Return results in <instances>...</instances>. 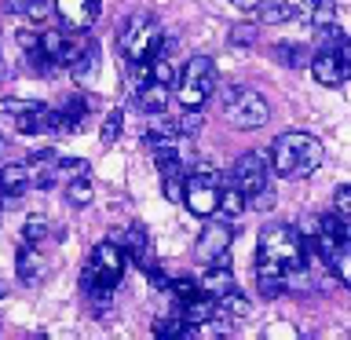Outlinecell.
Wrapping results in <instances>:
<instances>
[{"mask_svg":"<svg viewBox=\"0 0 351 340\" xmlns=\"http://www.w3.org/2000/svg\"><path fill=\"white\" fill-rule=\"evenodd\" d=\"M121 274H125V249H121L114 238L99 241V245L92 249V260H88L84 274H81V285H84V293L99 304V318H103V322L110 315L106 304H110V296H114V289H117Z\"/></svg>","mask_w":351,"mask_h":340,"instance_id":"obj_1","label":"cell"},{"mask_svg":"<svg viewBox=\"0 0 351 340\" xmlns=\"http://www.w3.org/2000/svg\"><path fill=\"white\" fill-rule=\"evenodd\" d=\"M271 169L285 180H307L322 165V143L311 132H282L271 147Z\"/></svg>","mask_w":351,"mask_h":340,"instance_id":"obj_2","label":"cell"},{"mask_svg":"<svg viewBox=\"0 0 351 340\" xmlns=\"http://www.w3.org/2000/svg\"><path fill=\"white\" fill-rule=\"evenodd\" d=\"M260 260L263 263H274L282 267L285 274L289 271H300L307 263V245H304V234L289 223H271L260 230Z\"/></svg>","mask_w":351,"mask_h":340,"instance_id":"obj_3","label":"cell"},{"mask_svg":"<svg viewBox=\"0 0 351 340\" xmlns=\"http://www.w3.org/2000/svg\"><path fill=\"white\" fill-rule=\"evenodd\" d=\"M158 44H161V26H158V19L154 15H132L125 22V29L117 33V48L121 55L132 62V66H143V62H150L154 55H158Z\"/></svg>","mask_w":351,"mask_h":340,"instance_id":"obj_4","label":"cell"},{"mask_svg":"<svg viewBox=\"0 0 351 340\" xmlns=\"http://www.w3.org/2000/svg\"><path fill=\"white\" fill-rule=\"evenodd\" d=\"M223 114L227 121L234 128H260V125H267V117H271V106H267V99H263L256 88H227L223 92Z\"/></svg>","mask_w":351,"mask_h":340,"instance_id":"obj_5","label":"cell"},{"mask_svg":"<svg viewBox=\"0 0 351 340\" xmlns=\"http://www.w3.org/2000/svg\"><path fill=\"white\" fill-rule=\"evenodd\" d=\"M219 84V73H216V62L208 55H194L186 62V70L180 77V88H176V99L180 106H205V99L216 92Z\"/></svg>","mask_w":351,"mask_h":340,"instance_id":"obj_6","label":"cell"},{"mask_svg":"<svg viewBox=\"0 0 351 340\" xmlns=\"http://www.w3.org/2000/svg\"><path fill=\"white\" fill-rule=\"evenodd\" d=\"M216 197H219V186H216V169L213 165H197L194 175L183 183V202L194 216H216Z\"/></svg>","mask_w":351,"mask_h":340,"instance_id":"obj_7","label":"cell"},{"mask_svg":"<svg viewBox=\"0 0 351 340\" xmlns=\"http://www.w3.org/2000/svg\"><path fill=\"white\" fill-rule=\"evenodd\" d=\"M311 73H315V81L318 84H326V88H340L351 77V44L348 37L333 44V48H322L311 59Z\"/></svg>","mask_w":351,"mask_h":340,"instance_id":"obj_8","label":"cell"},{"mask_svg":"<svg viewBox=\"0 0 351 340\" xmlns=\"http://www.w3.org/2000/svg\"><path fill=\"white\" fill-rule=\"evenodd\" d=\"M267 183H271V158H267V154H260V150L241 154V158L234 161V169H230V186H238L245 197L263 191Z\"/></svg>","mask_w":351,"mask_h":340,"instance_id":"obj_9","label":"cell"},{"mask_svg":"<svg viewBox=\"0 0 351 340\" xmlns=\"http://www.w3.org/2000/svg\"><path fill=\"white\" fill-rule=\"evenodd\" d=\"M238 230H230V219H219V223H208L202 234H197V260L202 263H227V249L234 241Z\"/></svg>","mask_w":351,"mask_h":340,"instance_id":"obj_10","label":"cell"},{"mask_svg":"<svg viewBox=\"0 0 351 340\" xmlns=\"http://www.w3.org/2000/svg\"><path fill=\"white\" fill-rule=\"evenodd\" d=\"M55 11L70 33H84L99 19V0H55Z\"/></svg>","mask_w":351,"mask_h":340,"instance_id":"obj_11","label":"cell"},{"mask_svg":"<svg viewBox=\"0 0 351 340\" xmlns=\"http://www.w3.org/2000/svg\"><path fill=\"white\" fill-rule=\"evenodd\" d=\"M234 289H238V282H234V271H230L227 263H208L205 278L197 282V293L213 296V300H219V296H227V293H234Z\"/></svg>","mask_w":351,"mask_h":340,"instance_id":"obj_12","label":"cell"},{"mask_svg":"<svg viewBox=\"0 0 351 340\" xmlns=\"http://www.w3.org/2000/svg\"><path fill=\"white\" fill-rule=\"evenodd\" d=\"M66 66H70V77H73L77 84H92L95 73H99V44L88 40L84 48L73 51V59L66 62Z\"/></svg>","mask_w":351,"mask_h":340,"instance_id":"obj_13","label":"cell"},{"mask_svg":"<svg viewBox=\"0 0 351 340\" xmlns=\"http://www.w3.org/2000/svg\"><path fill=\"white\" fill-rule=\"evenodd\" d=\"M121 249H125V256L136 260L143 271L154 263V260H150V234H147V227H143V223H132V227L125 230V245H121Z\"/></svg>","mask_w":351,"mask_h":340,"instance_id":"obj_14","label":"cell"},{"mask_svg":"<svg viewBox=\"0 0 351 340\" xmlns=\"http://www.w3.org/2000/svg\"><path fill=\"white\" fill-rule=\"evenodd\" d=\"M256 285H260V296H263V300H278V296L289 289V278H285V271L274 267V263H260Z\"/></svg>","mask_w":351,"mask_h":340,"instance_id":"obj_15","label":"cell"},{"mask_svg":"<svg viewBox=\"0 0 351 340\" xmlns=\"http://www.w3.org/2000/svg\"><path fill=\"white\" fill-rule=\"evenodd\" d=\"M37 48L48 55V59L55 62V66H66L73 59V44L66 40V33H59V29H48V33H40V40H37Z\"/></svg>","mask_w":351,"mask_h":340,"instance_id":"obj_16","label":"cell"},{"mask_svg":"<svg viewBox=\"0 0 351 340\" xmlns=\"http://www.w3.org/2000/svg\"><path fill=\"white\" fill-rule=\"evenodd\" d=\"M249 311H252V304L238 289L213 300V318H223V322H241V318H249Z\"/></svg>","mask_w":351,"mask_h":340,"instance_id":"obj_17","label":"cell"},{"mask_svg":"<svg viewBox=\"0 0 351 340\" xmlns=\"http://www.w3.org/2000/svg\"><path fill=\"white\" fill-rule=\"evenodd\" d=\"M139 106L147 110V114H165V106H169V99H172V92H169V84H161V81H143L139 84Z\"/></svg>","mask_w":351,"mask_h":340,"instance_id":"obj_18","label":"cell"},{"mask_svg":"<svg viewBox=\"0 0 351 340\" xmlns=\"http://www.w3.org/2000/svg\"><path fill=\"white\" fill-rule=\"evenodd\" d=\"M26 191H29V165H4L0 169V194L22 197Z\"/></svg>","mask_w":351,"mask_h":340,"instance_id":"obj_19","label":"cell"},{"mask_svg":"<svg viewBox=\"0 0 351 340\" xmlns=\"http://www.w3.org/2000/svg\"><path fill=\"white\" fill-rule=\"evenodd\" d=\"M15 271H19V282L37 285V282L44 278V260H40V252H37V249H19Z\"/></svg>","mask_w":351,"mask_h":340,"instance_id":"obj_20","label":"cell"},{"mask_svg":"<svg viewBox=\"0 0 351 340\" xmlns=\"http://www.w3.org/2000/svg\"><path fill=\"white\" fill-rule=\"evenodd\" d=\"M15 125H19L22 136H37V132L48 128V106L33 99V106H29V110H22V114H15Z\"/></svg>","mask_w":351,"mask_h":340,"instance_id":"obj_21","label":"cell"},{"mask_svg":"<svg viewBox=\"0 0 351 340\" xmlns=\"http://www.w3.org/2000/svg\"><path fill=\"white\" fill-rule=\"evenodd\" d=\"M183 322H191V326H205V322H213V296H205V293H197L191 296V300H183Z\"/></svg>","mask_w":351,"mask_h":340,"instance_id":"obj_22","label":"cell"},{"mask_svg":"<svg viewBox=\"0 0 351 340\" xmlns=\"http://www.w3.org/2000/svg\"><path fill=\"white\" fill-rule=\"evenodd\" d=\"M271 55H274V62L289 66V70H300V66L307 62V48L304 44H289V40H278L271 48Z\"/></svg>","mask_w":351,"mask_h":340,"instance_id":"obj_23","label":"cell"},{"mask_svg":"<svg viewBox=\"0 0 351 340\" xmlns=\"http://www.w3.org/2000/svg\"><path fill=\"white\" fill-rule=\"evenodd\" d=\"M245 194L238 191V186H230V191H219V197H216V212L223 216V219H238L241 212H245Z\"/></svg>","mask_w":351,"mask_h":340,"instance_id":"obj_24","label":"cell"},{"mask_svg":"<svg viewBox=\"0 0 351 340\" xmlns=\"http://www.w3.org/2000/svg\"><path fill=\"white\" fill-rule=\"evenodd\" d=\"M4 11H8V15H22V19L40 22L51 11V4H48V0H4Z\"/></svg>","mask_w":351,"mask_h":340,"instance_id":"obj_25","label":"cell"},{"mask_svg":"<svg viewBox=\"0 0 351 340\" xmlns=\"http://www.w3.org/2000/svg\"><path fill=\"white\" fill-rule=\"evenodd\" d=\"M202 128H205V114H202V106H183L180 121H176V132L191 139V136H197Z\"/></svg>","mask_w":351,"mask_h":340,"instance_id":"obj_26","label":"cell"},{"mask_svg":"<svg viewBox=\"0 0 351 340\" xmlns=\"http://www.w3.org/2000/svg\"><path fill=\"white\" fill-rule=\"evenodd\" d=\"M293 15H296L293 4H282V0L263 4V0H260V19H263V26H278V22H289Z\"/></svg>","mask_w":351,"mask_h":340,"instance_id":"obj_27","label":"cell"},{"mask_svg":"<svg viewBox=\"0 0 351 340\" xmlns=\"http://www.w3.org/2000/svg\"><path fill=\"white\" fill-rule=\"evenodd\" d=\"M154 333L158 337H194L197 326L183 322V318H158V322H154Z\"/></svg>","mask_w":351,"mask_h":340,"instance_id":"obj_28","label":"cell"},{"mask_svg":"<svg viewBox=\"0 0 351 340\" xmlns=\"http://www.w3.org/2000/svg\"><path fill=\"white\" fill-rule=\"evenodd\" d=\"M121 128H125V114H121V110H110L106 121H103V132H99V143H103V147H114Z\"/></svg>","mask_w":351,"mask_h":340,"instance_id":"obj_29","label":"cell"},{"mask_svg":"<svg viewBox=\"0 0 351 340\" xmlns=\"http://www.w3.org/2000/svg\"><path fill=\"white\" fill-rule=\"evenodd\" d=\"M337 22V0H315L311 4V26L322 29V26H333Z\"/></svg>","mask_w":351,"mask_h":340,"instance_id":"obj_30","label":"cell"},{"mask_svg":"<svg viewBox=\"0 0 351 340\" xmlns=\"http://www.w3.org/2000/svg\"><path fill=\"white\" fill-rule=\"evenodd\" d=\"M92 183H88V175L81 172V175H73L70 180V186H66V197H70V205H88L92 202Z\"/></svg>","mask_w":351,"mask_h":340,"instance_id":"obj_31","label":"cell"},{"mask_svg":"<svg viewBox=\"0 0 351 340\" xmlns=\"http://www.w3.org/2000/svg\"><path fill=\"white\" fill-rule=\"evenodd\" d=\"M22 234H26L29 245H37V241L48 238V219H44V216H29L26 227H22Z\"/></svg>","mask_w":351,"mask_h":340,"instance_id":"obj_32","label":"cell"},{"mask_svg":"<svg viewBox=\"0 0 351 340\" xmlns=\"http://www.w3.org/2000/svg\"><path fill=\"white\" fill-rule=\"evenodd\" d=\"M245 205H252L256 212H271V208H274V191H271V183L263 186V191H256L252 197H245Z\"/></svg>","mask_w":351,"mask_h":340,"instance_id":"obj_33","label":"cell"},{"mask_svg":"<svg viewBox=\"0 0 351 340\" xmlns=\"http://www.w3.org/2000/svg\"><path fill=\"white\" fill-rule=\"evenodd\" d=\"M227 40H230V48H249V44L256 40V26H234Z\"/></svg>","mask_w":351,"mask_h":340,"instance_id":"obj_34","label":"cell"},{"mask_svg":"<svg viewBox=\"0 0 351 340\" xmlns=\"http://www.w3.org/2000/svg\"><path fill=\"white\" fill-rule=\"evenodd\" d=\"M165 180V197L169 202H183V175H161Z\"/></svg>","mask_w":351,"mask_h":340,"instance_id":"obj_35","label":"cell"},{"mask_svg":"<svg viewBox=\"0 0 351 340\" xmlns=\"http://www.w3.org/2000/svg\"><path fill=\"white\" fill-rule=\"evenodd\" d=\"M333 212H340V216L351 212V186H348V183L337 186V194H333Z\"/></svg>","mask_w":351,"mask_h":340,"instance_id":"obj_36","label":"cell"},{"mask_svg":"<svg viewBox=\"0 0 351 340\" xmlns=\"http://www.w3.org/2000/svg\"><path fill=\"white\" fill-rule=\"evenodd\" d=\"M169 289L180 296V300H191V296H197V282H191V278H180V282H172Z\"/></svg>","mask_w":351,"mask_h":340,"instance_id":"obj_37","label":"cell"},{"mask_svg":"<svg viewBox=\"0 0 351 340\" xmlns=\"http://www.w3.org/2000/svg\"><path fill=\"white\" fill-rule=\"evenodd\" d=\"M55 169H59V172H70V175H81V172H88V165H84L81 158H59V161H55Z\"/></svg>","mask_w":351,"mask_h":340,"instance_id":"obj_38","label":"cell"},{"mask_svg":"<svg viewBox=\"0 0 351 340\" xmlns=\"http://www.w3.org/2000/svg\"><path fill=\"white\" fill-rule=\"evenodd\" d=\"M147 278L154 282V289H161V293H169V285H172V278H169V274H165L161 267H154V263L147 267Z\"/></svg>","mask_w":351,"mask_h":340,"instance_id":"obj_39","label":"cell"},{"mask_svg":"<svg viewBox=\"0 0 351 340\" xmlns=\"http://www.w3.org/2000/svg\"><path fill=\"white\" fill-rule=\"evenodd\" d=\"M37 40H40V33H37V29H19V44H22L26 51L37 48Z\"/></svg>","mask_w":351,"mask_h":340,"instance_id":"obj_40","label":"cell"},{"mask_svg":"<svg viewBox=\"0 0 351 340\" xmlns=\"http://www.w3.org/2000/svg\"><path fill=\"white\" fill-rule=\"evenodd\" d=\"M230 4H234L238 11H256V8H260V0H230Z\"/></svg>","mask_w":351,"mask_h":340,"instance_id":"obj_41","label":"cell"}]
</instances>
